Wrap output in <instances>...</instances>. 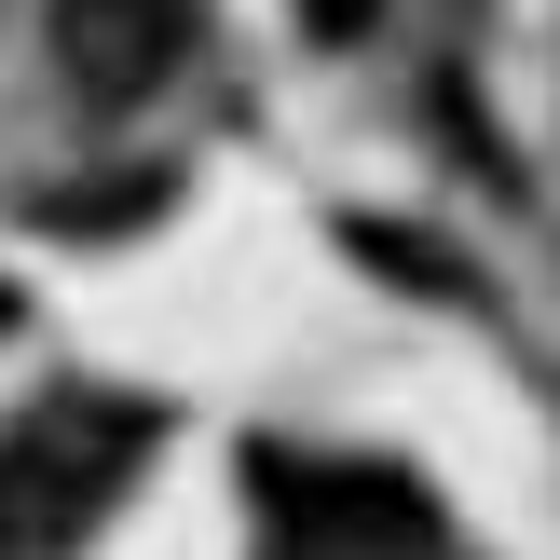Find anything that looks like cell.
Returning a JSON list of instances; mask_svg holds the SVG:
<instances>
[{
  "instance_id": "7a4b0ae2",
  "label": "cell",
  "mask_w": 560,
  "mask_h": 560,
  "mask_svg": "<svg viewBox=\"0 0 560 560\" xmlns=\"http://www.w3.org/2000/svg\"><path fill=\"white\" fill-rule=\"evenodd\" d=\"M191 55V0H55V69L96 109H137Z\"/></svg>"
},
{
  "instance_id": "277c9868",
  "label": "cell",
  "mask_w": 560,
  "mask_h": 560,
  "mask_svg": "<svg viewBox=\"0 0 560 560\" xmlns=\"http://www.w3.org/2000/svg\"><path fill=\"white\" fill-rule=\"evenodd\" d=\"M301 27H315V42H355V27H370V0H301Z\"/></svg>"
},
{
  "instance_id": "6da1fadb",
  "label": "cell",
  "mask_w": 560,
  "mask_h": 560,
  "mask_svg": "<svg viewBox=\"0 0 560 560\" xmlns=\"http://www.w3.org/2000/svg\"><path fill=\"white\" fill-rule=\"evenodd\" d=\"M137 438H151L137 410H42V424L0 452V560H55L109 492H124Z\"/></svg>"
},
{
  "instance_id": "5b68a950",
  "label": "cell",
  "mask_w": 560,
  "mask_h": 560,
  "mask_svg": "<svg viewBox=\"0 0 560 560\" xmlns=\"http://www.w3.org/2000/svg\"><path fill=\"white\" fill-rule=\"evenodd\" d=\"M0 342H14V288H0Z\"/></svg>"
},
{
  "instance_id": "3957f363",
  "label": "cell",
  "mask_w": 560,
  "mask_h": 560,
  "mask_svg": "<svg viewBox=\"0 0 560 560\" xmlns=\"http://www.w3.org/2000/svg\"><path fill=\"white\" fill-rule=\"evenodd\" d=\"M273 492H288V520H301V547H424L438 534V520H424V492H410V479H383V465H301V479H288V465H273Z\"/></svg>"
}]
</instances>
